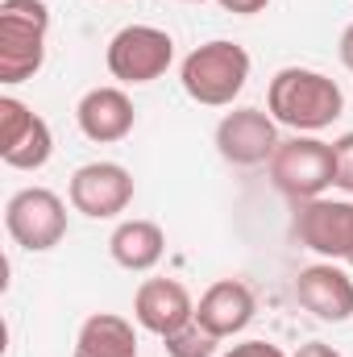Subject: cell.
Here are the masks:
<instances>
[{"label":"cell","mask_w":353,"mask_h":357,"mask_svg":"<svg viewBox=\"0 0 353 357\" xmlns=\"http://www.w3.org/2000/svg\"><path fill=\"white\" fill-rule=\"evenodd\" d=\"M216 345H220V341H216L208 328H200L195 320H191L187 328L171 333V337H163L167 357H216Z\"/></svg>","instance_id":"e0dca14e"},{"label":"cell","mask_w":353,"mask_h":357,"mask_svg":"<svg viewBox=\"0 0 353 357\" xmlns=\"http://www.w3.org/2000/svg\"><path fill=\"white\" fill-rule=\"evenodd\" d=\"M295 299L324 324H345L353 316V278L333 262L303 266L295 278Z\"/></svg>","instance_id":"8fae6325"},{"label":"cell","mask_w":353,"mask_h":357,"mask_svg":"<svg viewBox=\"0 0 353 357\" xmlns=\"http://www.w3.org/2000/svg\"><path fill=\"white\" fill-rule=\"evenodd\" d=\"M250 67L254 63H250V50L246 46L216 38V42L195 46L183 59L179 84H183V91L195 104H204V108H229L246 91V84H250Z\"/></svg>","instance_id":"7a4b0ae2"},{"label":"cell","mask_w":353,"mask_h":357,"mask_svg":"<svg viewBox=\"0 0 353 357\" xmlns=\"http://www.w3.org/2000/svg\"><path fill=\"white\" fill-rule=\"evenodd\" d=\"M4 229L21 250L46 254L67 237V204L50 187H21L4 204Z\"/></svg>","instance_id":"8992f818"},{"label":"cell","mask_w":353,"mask_h":357,"mask_svg":"<svg viewBox=\"0 0 353 357\" xmlns=\"http://www.w3.org/2000/svg\"><path fill=\"white\" fill-rule=\"evenodd\" d=\"M225 13H237V17H254V13H262L270 0H216Z\"/></svg>","instance_id":"ffe728a7"},{"label":"cell","mask_w":353,"mask_h":357,"mask_svg":"<svg viewBox=\"0 0 353 357\" xmlns=\"http://www.w3.org/2000/svg\"><path fill=\"white\" fill-rule=\"evenodd\" d=\"M337 54H341L345 71H353V25H345V33H341V42H337Z\"/></svg>","instance_id":"7402d4cb"},{"label":"cell","mask_w":353,"mask_h":357,"mask_svg":"<svg viewBox=\"0 0 353 357\" xmlns=\"http://www.w3.org/2000/svg\"><path fill=\"white\" fill-rule=\"evenodd\" d=\"M46 0H0V84H25L46 63Z\"/></svg>","instance_id":"3957f363"},{"label":"cell","mask_w":353,"mask_h":357,"mask_svg":"<svg viewBox=\"0 0 353 357\" xmlns=\"http://www.w3.org/2000/svg\"><path fill=\"white\" fill-rule=\"evenodd\" d=\"M266 167H270V183L287 199L303 204V199H320L333 187L337 154H333V142H320L316 133H295L291 142H278Z\"/></svg>","instance_id":"277c9868"},{"label":"cell","mask_w":353,"mask_h":357,"mask_svg":"<svg viewBox=\"0 0 353 357\" xmlns=\"http://www.w3.org/2000/svg\"><path fill=\"white\" fill-rule=\"evenodd\" d=\"M266 112L295 133H320L345 112V91L324 71L283 67L266 88Z\"/></svg>","instance_id":"6da1fadb"},{"label":"cell","mask_w":353,"mask_h":357,"mask_svg":"<svg viewBox=\"0 0 353 357\" xmlns=\"http://www.w3.org/2000/svg\"><path fill=\"white\" fill-rule=\"evenodd\" d=\"M75 121H80V133L96 142V146H112V142H125L137 125V108L133 100L121 88H91L84 91V100L75 104Z\"/></svg>","instance_id":"4fadbf2b"},{"label":"cell","mask_w":353,"mask_h":357,"mask_svg":"<svg viewBox=\"0 0 353 357\" xmlns=\"http://www.w3.org/2000/svg\"><path fill=\"white\" fill-rule=\"evenodd\" d=\"M133 320L154 337H171L195 320V299L179 278H146L133 295Z\"/></svg>","instance_id":"30bf717a"},{"label":"cell","mask_w":353,"mask_h":357,"mask_svg":"<svg viewBox=\"0 0 353 357\" xmlns=\"http://www.w3.org/2000/svg\"><path fill=\"white\" fill-rule=\"evenodd\" d=\"M108 254H112L117 266L133 270V274H146V270H154L163 262L167 233L154 220H121L112 229V237H108Z\"/></svg>","instance_id":"5bb4252c"},{"label":"cell","mask_w":353,"mask_h":357,"mask_svg":"<svg viewBox=\"0 0 353 357\" xmlns=\"http://www.w3.org/2000/svg\"><path fill=\"white\" fill-rule=\"evenodd\" d=\"M104 63L121 84H154L175 63V38L158 25H125L112 33Z\"/></svg>","instance_id":"5b68a950"},{"label":"cell","mask_w":353,"mask_h":357,"mask_svg":"<svg viewBox=\"0 0 353 357\" xmlns=\"http://www.w3.org/2000/svg\"><path fill=\"white\" fill-rule=\"evenodd\" d=\"M254 312H258L254 291H250L241 278H220V282H212V287L200 295V303H195V324L208 328L216 341H225V337L246 333L250 320H254Z\"/></svg>","instance_id":"7c38bea8"},{"label":"cell","mask_w":353,"mask_h":357,"mask_svg":"<svg viewBox=\"0 0 353 357\" xmlns=\"http://www.w3.org/2000/svg\"><path fill=\"white\" fill-rule=\"evenodd\" d=\"M67 199L88 220H112L133 204V175L121 162H88L71 175Z\"/></svg>","instance_id":"ba28073f"},{"label":"cell","mask_w":353,"mask_h":357,"mask_svg":"<svg viewBox=\"0 0 353 357\" xmlns=\"http://www.w3.org/2000/svg\"><path fill=\"white\" fill-rule=\"evenodd\" d=\"M350 266H353V258H350Z\"/></svg>","instance_id":"cb8c5ba5"},{"label":"cell","mask_w":353,"mask_h":357,"mask_svg":"<svg viewBox=\"0 0 353 357\" xmlns=\"http://www.w3.org/2000/svg\"><path fill=\"white\" fill-rule=\"evenodd\" d=\"M216 150L233 167H262L278 150V121L262 108H233L216 125Z\"/></svg>","instance_id":"9c48e42d"},{"label":"cell","mask_w":353,"mask_h":357,"mask_svg":"<svg viewBox=\"0 0 353 357\" xmlns=\"http://www.w3.org/2000/svg\"><path fill=\"white\" fill-rule=\"evenodd\" d=\"M75 357H137V333L117 312H96L80 324Z\"/></svg>","instance_id":"9a60e30c"},{"label":"cell","mask_w":353,"mask_h":357,"mask_svg":"<svg viewBox=\"0 0 353 357\" xmlns=\"http://www.w3.org/2000/svg\"><path fill=\"white\" fill-rule=\"evenodd\" d=\"M50 154H54V133H50V125L38 116V121L29 125V133H25L17 146L0 150V162L13 167V171H42V167L50 162Z\"/></svg>","instance_id":"2e32d148"},{"label":"cell","mask_w":353,"mask_h":357,"mask_svg":"<svg viewBox=\"0 0 353 357\" xmlns=\"http://www.w3.org/2000/svg\"><path fill=\"white\" fill-rule=\"evenodd\" d=\"M220 357H287V354L278 345H270V341H241V345L225 349Z\"/></svg>","instance_id":"d6986e66"},{"label":"cell","mask_w":353,"mask_h":357,"mask_svg":"<svg viewBox=\"0 0 353 357\" xmlns=\"http://www.w3.org/2000/svg\"><path fill=\"white\" fill-rule=\"evenodd\" d=\"M333 154H337V178H333V187H341L345 195H353V133H341L333 142Z\"/></svg>","instance_id":"ac0fdd59"},{"label":"cell","mask_w":353,"mask_h":357,"mask_svg":"<svg viewBox=\"0 0 353 357\" xmlns=\"http://www.w3.org/2000/svg\"><path fill=\"white\" fill-rule=\"evenodd\" d=\"M187 4H200V0H187Z\"/></svg>","instance_id":"603a6c76"},{"label":"cell","mask_w":353,"mask_h":357,"mask_svg":"<svg viewBox=\"0 0 353 357\" xmlns=\"http://www.w3.org/2000/svg\"><path fill=\"white\" fill-rule=\"evenodd\" d=\"M295 237L329 258V262H350L353 258V204L350 199H303L295 212Z\"/></svg>","instance_id":"52a82bcc"},{"label":"cell","mask_w":353,"mask_h":357,"mask_svg":"<svg viewBox=\"0 0 353 357\" xmlns=\"http://www.w3.org/2000/svg\"><path fill=\"white\" fill-rule=\"evenodd\" d=\"M295 357H341L333 345H324V341H308V345H299Z\"/></svg>","instance_id":"44dd1931"}]
</instances>
